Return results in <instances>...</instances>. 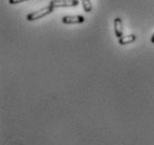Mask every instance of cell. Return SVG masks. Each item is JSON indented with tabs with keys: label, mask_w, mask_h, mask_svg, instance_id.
Here are the masks:
<instances>
[{
	"label": "cell",
	"mask_w": 154,
	"mask_h": 145,
	"mask_svg": "<svg viewBox=\"0 0 154 145\" xmlns=\"http://www.w3.org/2000/svg\"><path fill=\"white\" fill-rule=\"evenodd\" d=\"M54 10H55V8H53L51 6L48 5L47 7L42 8L40 10H37V11L28 14L27 17H26V19H27L28 21H34V20H37V19H42V18H44V17H46L47 15L51 14Z\"/></svg>",
	"instance_id": "cell-1"
},
{
	"label": "cell",
	"mask_w": 154,
	"mask_h": 145,
	"mask_svg": "<svg viewBox=\"0 0 154 145\" xmlns=\"http://www.w3.org/2000/svg\"><path fill=\"white\" fill-rule=\"evenodd\" d=\"M79 4L78 0H51L49 2V6L53 8H68V7H76Z\"/></svg>",
	"instance_id": "cell-2"
},
{
	"label": "cell",
	"mask_w": 154,
	"mask_h": 145,
	"mask_svg": "<svg viewBox=\"0 0 154 145\" xmlns=\"http://www.w3.org/2000/svg\"><path fill=\"white\" fill-rule=\"evenodd\" d=\"M85 18L83 16H65L62 18V23L66 25H75V23H83Z\"/></svg>",
	"instance_id": "cell-3"
},
{
	"label": "cell",
	"mask_w": 154,
	"mask_h": 145,
	"mask_svg": "<svg viewBox=\"0 0 154 145\" xmlns=\"http://www.w3.org/2000/svg\"><path fill=\"white\" fill-rule=\"evenodd\" d=\"M114 32L119 39L123 37V21L119 17L114 19Z\"/></svg>",
	"instance_id": "cell-4"
},
{
	"label": "cell",
	"mask_w": 154,
	"mask_h": 145,
	"mask_svg": "<svg viewBox=\"0 0 154 145\" xmlns=\"http://www.w3.org/2000/svg\"><path fill=\"white\" fill-rule=\"evenodd\" d=\"M136 40V36L135 35H128V36H125V37H122V38L119 39V45H122V46H124V45H128V44H132L133 42H135Z\"/></svg>",
	"instance_id": "cell-5"
},
{
	"label": "cell",
	"mask_w": 154,
	"mask_h": 145,
	"mask_svg": "<svg viewBox=\"0 0 154 145\" xmlns=\"http://www.w3.org/2000/svg\"><path fill=\"white\" fill-rule=\"evenodd\" d=\"M82 5H83V8L86 12H91L92 11V4H91V0H82Z\"/></svg>",
	"instance_id": "cell-6"
},
{
	"label": "cell",
	"mask_w": 154,
	"mask_h": 145,
	"mask_svg": "<svg viewBox=\"0 0 154 145\" xmlns=\"http://www.w3.org/2000/svg\"><path fill=\"white\" fill-rule=\"evenodd\" d=\"M23 1H28V0H9V4L17 5V4H19V2H23Z\"/></svg>",
	"instance_id": "cell-7"
},
{
	"label": "cell",
	"mask_w": 154,
	"mask_h": 145,
	"mask_svg": "<svg viewBox=\"0 0 154 145\" xmlns=\"http://www.w3.org/2000/svg\"><path fill=\"white\" fill-rule=\"evenodd\" d=\"M151 42H152V44H154V31L152 34V37H151Z\"/></svg>",
	"instance_id": "cell-8"
}]
</instances>
